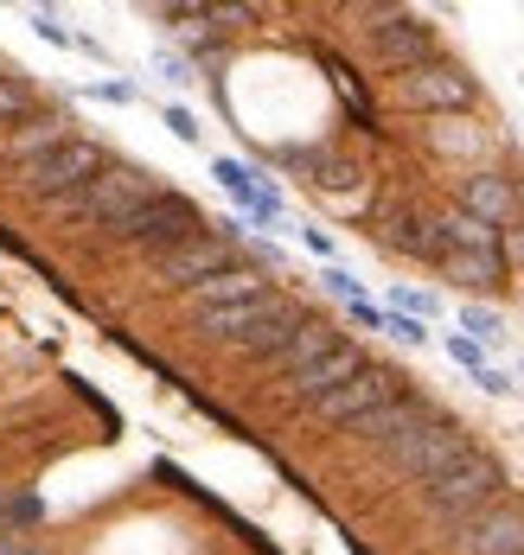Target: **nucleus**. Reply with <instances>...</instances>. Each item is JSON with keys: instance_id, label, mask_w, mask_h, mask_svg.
I'll return each mask as SVG.
<instances>
[{"instance_id": "obj_1", "label": "nucleus", "mask_w": 524, "mask_h": 555, "mask_svg": "<svg viewBox=\"0 0 524 555\" xmlns=\"http://www.w3.org/2000/svg\"><path fill=\"white\" fill-rule=\"evenodd\" d=\"M154 192H167L161 185V172H148V167H128V160H110V167L97 172L84 192H71V198H59L52 211L71 223H84V230H116L122 218H135Z\"/></svg>"}, {"instance_id": "obj_4", "label": "nucleus", "mask_w": 524, "mask_h": 555, "mask_svg": "<svg viewBox=\"0 0 524 555\" xmlns=\"http://www.w3.org/2000/svg\"><path fill=\"white\" fill-rule=\"evenodd\" d=\"M391 96L404 103V109L416 115H467L473 103H480V83L467 77L455 57H435V64H416V70H404V77H391Z\"/></svg>"}, {"instance_id": "obj_28", "label": "nucleus", "mask_w": 524, "mask_h": 555, "mask_svg": "<svg viewBox=\"0 0 524 555\" xmlns=\"http://www.w3.org/2000/svg\"><path fill=\"white\" fill-rule=\"evenodd\" d=\"M90 96H97V103H122V109H128V103H135V83H90Z\"/></svg>"}, {"instance_id": "obj_10", "label": "nucleus", "mask_w": 524, "mask_h": 555, "mask_svg": "<svg viewBox=\"0 0 524 555\" xmlns=\"http://www.w3.org/2000/svg\"><path fill=\"white\" fill-rule=\"evenodd\" d=\"M455 211L480 218L486 230H512V223L524 218V192L499 167H473L461 185H455Z\"/></svg>"}, {"instance_id": "obj_17", "label": "nucleus", "mask_w": 524, "mask_h": 555, "mask_svg": "<svg viewBox=\"0 0 524 555\" xmlns=\"http://www.w3.org/2000/svg\"><path fill=\"white\" fill-rule=\"evenodd\" d=\"M71 134H77V128H71L64 115H39L33 128H13V134L0 141V160H7V167H33V160H46L52 147H64Z\"/></svg>"}, {"instance_id": "obj_32", "label": "nucleus", "mask_w": 524, "mask_h": 555, "mask_svg": "<svg viewBox=\"0 0 524 555\" xmlns=\"http://www.w3.org/2000/svg\"><path fill=\"white\" fill-rule=\"evenodd\" d=\"M167 128H174L179 141H199V121H192V115L179 109V103H174V109H167Z\"/></svg>"}, {"instance_id": "obj_15", "label": "nucleus", "mask_w": 524, "mask_h": 555, "mask_svg": "<svg viewBox=\"0 0 524 555\" xmlns=\"http://www.w3.org/2000/svg\"><path fill=\"white\" fill-rule=\"evenodd\" d=\"M340 338H346V333H340L333 320H301V326L289 333V345H282V351L269 358V371H276L282 384H294V377H301L307 364H320V358H327V351H333Z\"/></svg>"}, {"instance_id": "obj_18", "label": "nucleus", "mask_w": 524, "mask_h": 555, "mask_svg": "<svg viewBox=\"0 0 524 555\" xmlns=\"http://www.w3.org/2000/svg\"><path fill=\"white\" fill-rule=\"evenodd\" d=\"M442 275L473 287V294H493V287H506V256L499 249H448V262H442Z\"/></svg>"}, {"instance_id": "obj_30", "label": "nucleus", "mask_w": 524, "mask_h": 555, "mask_svg": "<svg viewBox=\"0 0 524 555\" xmlns=\"http://www.w3.org/2000/svg\"><path fill=\"white\" fill-rule=\"evenodd\" d=\"M0 555H46L33 537H20V530H0Z\"/></svg>"}, {"instance_id": "obj_5", "label": "nucleus", "mask_w": 524, "mask_h": 555, "mask_svg": "<svg viewBox=\"0 0 524 555\" xmlns=\"http://www.w3.org/2000/svg\"><path fill=\"white\" fill-rule=\"evenodd\" d=\"M199 230H212V223H205V211H199L186 192H174V185H167V192H154V198H148L135 218H122L110 236L135 243V249H154V256H167V249H179V243H186V236H199Z\"/></svg>"}, {"instance_id": "obj_35", "label": "nucleus", "mask_w": 524, "mask_h": 555, "mask_svg": "<svg viewBox=\"0 0 524 555\" xmlns=\"http://www.w3.org/2000/svg\"><path fill=\"white\" fill-rule=\"evenodd\" d=\"M0 499H7V486H0Z\"/></svg>"}, {"instance_id": "obj_20", "label": "nucleus", "mask_w": 524, "mask_h": 555, "mask_svg": "<svg viewBox=\"0 0 524 555\" xmlns=\"http://www.w3.org/2000/svg\"><path fill=\"white\" fill-rule=\"evenodd\" d=\"M212 172L225 179V192H231V198H237V205H243V211H250L256 223H276V218H282V198H276V192H263L250 167H237V160H218Z\"/></svg>"}, {"instance_id": "obj_23", "label": "nucleus", "mask_w": 524, "mask_h": 555, "mask_svg": "<svg viewBox=\"0 0 524 555\" xmlns=\"http://www.w3.org/2000/svg\"><path fill=\"white\" fill-rule=\"evenodd\" d=\"M391 313H409V320H435V313H442V300H435V294H422V287H391Z\"/></svg>"}, {"instance_id": "obj_2", "label": "nucleus", "mask_w": 524, "mask_h": 555, "mask_svg": "<svg viewBox=\"0 0 524 555\" xmlns=\"http://www.w3.org/2000/svg\"><path fill=\"white\" fill-rule=\"evenodd\" d=\"M506 499V466L493 460V453H467L455 473H442L435 486H422V511L442 524V530H461V524H473L486 504Z\"/></svg>"}, {"instance_id": "obj_25", "label": "nucleus", "mask_w": 524, "mask_h": 555, "mask_svg": "<svg viewBox=\"0 0 524 555\" xmlns=\"http://www.w3.org/2000/svg\"><path fill=\"white\" fill-rule=\"evenodd\" d=\"M448 358H455V364H467L473 377L486 371V351H480V345H473V338H467V333H448Z\"/></svg>"}, {"instance_id": "obj_22", "label": "nucleus", "mask_w": 524, "mask_h": 555, "mask_svg": "<svg viewBox=\"0 0 524 555\" xmlns=\"http://www.w3.org/2000/svg\"><path fill=\"white\" fill-rule=\"evenodd\" d=\"M461 326H467V338L486 351V345H506V313H493V307H480V300H467L461 307Z\"/></svg>"}, {"instance_id": "obj_33", "label": "nucleus", "mask_w": 524, "mask_h": 555, "mask_svg": "<svg viewBox=\"0 0 524 555\" xmlns=\"http://www.w3.org/2000/svg\"><path fill=\"white\" fill-rule=\"evenodd\" d=\"M161 70H167V83H192V64L174 57V52H161Z\"/></svg>"}, {"instance_id": "obj_29", "label": "nucleus", "mask_w": 524, "mask_h": 555, "mask_svg": "<svg viewBox=\"0 0 524 555\" xmlns=\"http://www.w3.org/2000/svg\"><path fill=\"white\" fill-rule=\"evenodd\" d=\"M327 287H333V294H340V300H365V294H358V281H352V269H327Z\"/></svg>"}, {"instance_id": "obj_14", "label": "nucleus", "mask_w": 524, "mask_h": 555, "mask_svg": "<svg viewBox=\"0 0 524 555\" xmlns=\"http://www.w3.org/2000/svg\"><path fill=\"white\" fill-rule=\"evenodd\" d=\"M365 364H371V358H365V345H352V338H340V345H333V351H327L320 364H307V371L294 377V384H289V396H294V402H320L327 389H340L346 377H358Z\"/></svg>"}, {"instance_id": "obj_6", "label": "nucleus", "mask_w": 524, "mask_h": 555, "mask_svg": "<svg viewBox=\"0 0 524 555\" xmlns=\"http://www.w3.org/2000/svg\"><path fill=\"white\" fill-rule=\"evenodd\" d=\"M467 453H473V435H467L461 422H448V415H442V422H429V428H416L409 441L391 447V466L404 473L409 486H435L442 473H455V466H461Z\"/></svg>"}, {"instance_id": "obj_31", "label": "nucleus", "mask_w": 524, "mask_h": 555, "mask_svg": "<svg viewBox=\"0 0 524 555\" xmlns=\"http://www.w3.org/2000/svg\"><path fill=\"white\" fill-rule=\"evenodd\" d=\"M33 26H39V33H46L52 46H77V33H64V26L52 20V13H33Z\"/></svg>"}, {"instance_id": "obj_7", "label": "nucleus", "mask_w": 524, "mask_h": 555, "mask_svg": "<svg viewBox=\"0 0 524 555\" xmlns=\"http://www.w3.org/2000/svg\"><path fill=\"white\" fill-rule=\"evenodd\" d=\"M371 20H378V26H371V57H378L384 77H404L416 64H435V57H442V39H435V26H429L422 13L384 7V13H371Z\"/></svg>"}, {"instance_id": "obj_11", "label": "nucleus", "mask_w": 524, "mask_h": 555, "mask_svg": "<svg viewBox=\"0 0 524 555\" xmlns=\"http://www.w3.org/2000/svg\"><path fill=\"white\" fill-rule=\"evenodd\" d=\"M397 389H404V377H397V371L365 364L358 377H346L340 389H327V396H320V402H307V409H314L320 422H333V428H352L358 415H371V409H378V402H391Z\"/></svg>"}, {"instance_id": "obj_27", "label": "nucleus", "mask_w": 524, "mask_h": 555, "mask_svg": "<svg viewBox=\"0 0 524 555\" xmlns=\"http://www.w3.org/2000/svg\"><path fill=\"white\" fill-rule=\"evenodd\" d=\"M473 384L486 389V396H512V389H519V384H512V371H499V364H486V371H480Z\"/></svg>"}, {"instance_id": "obj_8", "label": "nucleus", "mask_w": 524, "mask_h": 555, "mask_svg": "<svg viewBox=\"0 0 524 555\" xmlns=\"http://www.w3.org/2000/svg\"><path fill=\"white\" fill-rule=\"evenodd\" d=\"M301 320V307H294L289 294H256V300H237V307H205L199 313V333L205 338H225V345H250L256 333H269V326H289Z\"/></svg>"}, {"instance_id": "obj_24", "label": "nucleus", "mask_w": 524, "mask_h": 555, "mask_svg": "<svg viewBox=\"0 0 524 555\" xmlns=\"http://www.w3.org/2000/svg\"><path fill=\"white\" fill-rule=\"evenodd\" d=\"M384 333L397 338V345H429V326L409 320V313H391V307H384Z\"/></svg>"}, {"instance_id": "obj_9", "label": "nucleus", "mask_w": 524, "mask_h": 555, "mask_svg": "<svg viewBox=\"0 0 524 555\" xmlns=\"http://www.w3.org/2000/svg\"><path fill=\"white\" fill-rule=\"evenodd\" d=\"M154 269H161L167 287H199V281L237 269V236H225V230H199V236H186L179 249L154 256Z\"/></svg>"}, {"instance_id": "obj_34", "label": "nucleus", "mask_w": 524, "mask_h": 555, "mask_svg": "<svg viewBox=\"0 0 524 555\" xmlns=\"http://www.w3.org/2000/svg\"><path fill=\"white\" fill-rule=\"evenodd\" d=\"M352 320H358V326H384V307H371V300H352Z\"/></svg>"}, {"instance_id": "obj_16", "label": "nucleus", "mask_w": 524, "mask_h": 555, "mask_svg": "<svg viewBox=\"0 0 524 555\" xmlns=\"http://www.w3.org/2000/svg\"><path fill=\"white\" fill-rule=\"evenodd\" d=\"M429 147L448 154V160H493L499 154V134L480 128V121H467V115H435L429 121Z\"/></svg>"}, {"instance_id": "obj_13", "label": "nucleus", "mask_w": 524, "mask_h": 555, "mask_svg": "<svg viewBox=\"0 0 524 555\" xmlns=\"http://www.w3.org/2000/svg\"><path fill=\"white\" fill-rule=\"evenodd\" d=\"M455 555H524V504L499 499L455 530Z\"/></svg>"}, {"instance_id": "obj_19", "label": "nucleus", "mask_w": 524, "mask_h": 555, "mask_svg": "<svg viewBox=\"0 0 524 555\" xmlns=\"http://www.w3.org/2000/svg\"><path fill=\"white\" fill-rule=\"evenodd\" d=\"M256 294H269V281L256 275V269H225V275H212V281H199L192 287V300H199V313L205 307H237V300H256Z\"/></svg>"}, {"instance_id": "obj_21", "label": "nucleus", "mask_w": 524, "mask_h": 555, "mask_svg": "<svg viewBox=\"0 0 524 555\" xmlns=\"http://www.w3.org/2000/svg\"><path fill=\"white\" fill-rule=\"evenodd\" d=\"M39 103V90H33V77H7L0 70V128H13V121H26Z\"/></svg>"}, {"instance_id": "obj_26", "label": "nucleus", "mask_w": 524, "mask_h": 555, "mask_svg": "<svg viewBox=\"0 0 524 555\" xmlns=\"http://www.w3.org/2000/svg\"><path fill=\"white\" fill-rule=\"evenodd\" d=\"M499 256H506V269H524V223L499 230Z\"/></svg>"}, {"instance_id": "obj_3", "label": "nucleus", "mask_w": 524, "mask_h": 555, "mask_svg": "<svg viewBox=\"0 0 524 555\" xmlns=\"http://www.w3.org/2000/svg\"><path fill=\"white\" fill-rule=\"evenodd\" d=\"M116 154L103 147V141H90V134H71L64 147H52L46 160H33V167H20V185H26V198H39V205H59L71 192H84L97 172L110 167Z\"/></svg>"}, {"instance_id": "obj_12", "label": "nucleus", "mask_w": 524, "mask_h": 555, "mask_svg": "<svg viewBox=\"0 0 524 555\" xmlns=\"http://www.w3.org/2000/svg\"><path fill=\"white\" fill-rule=\"evenodd\" d=\"M429 422H442V409H435L429 396H416V389H397L391 402H378L371 415H358V422H352V435H358L365 447H384V453H391L397 441H409V435H416V428H429Z\"/></svg>"}]
</instances>
